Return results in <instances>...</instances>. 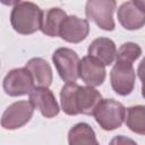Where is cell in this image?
<instances>
[{
	"label": "cell",
	"instance_id": "6da1fadb",
	"mask_svg": "<svg viewBox=\"0 0 145 145\" xmlns=\"http://www.w3.org/2000/svg\"><path fill=\"white\" fill-rule=\"evenodd\" d=\"M101 100V93L89 85L80 86L76 83H66L60 91L61 109L68 116H93Z\"/></svg>",
	"mask_w": 145,
	"mask_h": 145
},
{
	"label": "cell",
	"instance_id": "7a4b0ae2",
	"mask_svg": "<svg viewBox=\"0 0 145 145\" xmlns=\"http://www.w3.org/2000/svg\"><path fill=\"white\" fill-rule=\"evenodd\" d=\"M42 9L34 2L22 1L14 6L10 14V24L15 32L22 35H29L41 29L43 19Z\"/></svg>",
	"mask_w": 145,
	"mask_h": 145
},
{
	"label": "cell",
	"instance_id": "3957f363",
	"mask_svg": "<svg viewBox=\"0 0 145 145\" xmlns=\"http://www.w3.org/2000/svg\"><path fill=\"white\" fill-rule=\"evenodd\" d=\"M93 116L103 130L110 131L121 127L126 118V108L113 99H102Z\"/></svg>",
	"mask_w": 145,
	"mask_h": 145
},
{
	"label": "cell",
	"instance_id": "277c9868",
	"mask_svg": "<svg viewBox=\"0 0 145 145\" xmlns=\"http://www.w3.org/2000/svg\"><path fill=\"white\" fill-rule=\"evenodd\" d=\"M116 8V0H87L85 6V15L88 20L95 23L101 29L111 32L116 27L113 19Z\"/></svg>",
	"mask_w": 145,
	"mask_h": 145
},
{
	"label": "cell",
	"instance_id": "5b68a950",
	"mask_svg": "<svg viewBox=\"0 0 145 145\" xmlns=\"http://www.w3.org/2000/svg\"><path fill=\"white\" fill-rule=\"evenodd\" d=\"M52 61L60 76L66 83H76L78 76L79 57L69 48H59L52 54Z\"/></svg>",
	"mask_w": 145,
	"mask_h": 145
},
{
	"label": "cell",
	"instance_id": "8992f818",
	"mask_svg": "<svg viewBox=\"0 0 145 145\" xmlns=\"http://www.w3.org/2000/svg\"><path fill=\"white\" fill-rule=\"evenodd\" d=\"M34 86L33 77L26 67L9 70L2 83L5 93L14 97L29 94L35 88Z\"/></svg>",
	"mask_w": 145,
	"mask_h": 145
},
{
	"label": "cell",
	"instance_id": "52a82bcc",
	"mask_svg": "<svg viewBox=\"0 0 145 145\" xmlns=\"http://www.w3.org/2000/svg\"><path fill=\"white\" fill-rule=\"evenodd\" d=\"M34 105L31 101H17L7 106L1 117V127L7 130H15L25 126L33 117Z\"/></svg>",
	"mask_w": 145,
	"mask_h": 145
},
{
	"label": "cell",
	"instance_id": "ba28073f",
	"mask_svg": "<svg viewBox=\"0 0 145 145\" xmlns=\"http://www.w3.org/2000/svg\"><path fill=\"white\" fill-rule=\"evenodd\" d=\"M136 72L133 63L116 60L110 72V82L112 89L120 96L129 95L135 87Z\"/></svg>",
	"mask_w": 145,
	"mask_h": 145
},
{
	"label": "cell",
	"instance_id": "9c48e42d",
	"mask_svg": "<svg viewBox=\"0 0 145 145\" xmlns=\"http://www.w3.org/2000/svg\"><path fill=\"white\" fill-rule=\"evenodd\" d=\"M78 76L86 85L97 87L102 85L105 79V65L91 56H85L79 61Z\"/></svg>",
	"mask_w": 145,
	"mask_h": 145
},
{
	"label": "cell",
	"instance_id": "30bf717a",
	"mask_svg": "<svg viewBox=\"0 0 145 145\" xmlns=\"http://www.w3.org/2000/svg\"><path fill=\"white\" fill-rule=\"evenodd\" d=\"M89 33V24L87 19L79 18L75 15L67 16L60 27L59 36L68 43H79L84 41Z\"/></svg>",
	"mask_w": 145,
	"mask_h": 145
},
{
	"label": "cell",
	"instance_id": "8fae6325",
	"mask_svg": "<svg viewBox=\"0 0 145 145\" xmlns=\"http://www.w3.org/2000/svg\"><path fill=\"white\" fill-rule=\"evenodd\" d=\"M29 101L37 109L41 114L48 119L54 118L59 114L60 108L54 94L48 87H35L29 93Z\"/></svg>",
	"mask_w": 145,
	"mask_h": 145
},
{
	"label": "cell",
	"instance_id": "7c38bea8",
	"mask_svg": "<svg viewBox=\"0 0 145 145\" xmlns=\"http://www.w3.org/2000/svg\"><path fill=\"white\" fill-rule=\"evenodd\" d=\"M120 25L128 31L140 29L145 26V11L140 9L133 0L123 2L117 12Z\"/></svg>",
	"mask_w": 145,
	"mask_h": 145
},
{
	"label": "cell",
	"instance_id": "4fadbf2b",
	"mask_svg": "<svg viewBox=\"0 0 145 145\" xmlns=\"http://www.w3.org/2000/svg\"><path fill=\"white\" fill-rule=\"evenodd\" d=\"M87 53L88 56L100 60L103 65L110 66L116 59L117 46L109 37H97L89 44Z\"/></svg>",
	"mask_w": 145,
	"mask_h": 145
},
{
	"label": "cell",
	"instance_id": "5bb4252c",
	"mask_svg": "<svg viewBox=\"0 0 145 145\" xmlns=\"http://www.w3.org/2000/svg\"><path fill=\"white\" fill-rule=\"evenodd\" d=\"M25 67L31 72L36 87H49L52 84L53 74L51 66L43 58H32Z\"/></svg>",
	"mask_w": 145,
	"mask_h": 145
},
{
	"label": "cell",
	"instance_id": "9a60e30c",
	"mask_svg": "<svg viewBox=\"0 0 145 145\" xmlns=\"http://www.w3.org/2000/svg\"><path fill=\"white\" fill-rule=\"evenodd\" d=\"M66 17H67V14L61 8H58V7H53L44 11L42 25H41L42 33L51 37L59 36L60 27Z\"/></svg>",
	"mask_w": 145,
	"mask_h": 145
},
{
	"label": "cell",
	"instance_id": "2e32d148",
	"mask_svg": "<svg viewBox=\"0 0 145 145\" xmlns=\"http://www.w3.org/2000/svg\"><path fill=\"white\" fill-rule=\"evenodd\" d=\"M68 143L70 145H80V144L97 145L99 144L93 128L86 122H78L69 129Z\"/></svg>",
	"mask_w": 145,
	"mask_h": 145
},
{
	"label": "cell",
	"instance_id": "e0dca14e",
	"mask_svg": "<svg viewBox=\"0 0 145 145\" xmlns=\"http://www.w3.org/2000/svg\"><path fill=\"white\" fill-rule=\"evenodd\" d=\"M126 126L138 135H145V105H133L126 110Z\"/></svg>",
	"mask_w": 145,
	"mask_h": 145
},
{
	"label": "cell",
	"instance_id": "ac0fdd59",
	"mask_svg": "<svg viewBox=\"0 0 145 145\" xmlns=\"http://www.w3.org/2000/svg\"><path fill=\"white\" fill-rule=\"evenodd\" d=\"M142 54V49L137 43L134 42H126L120 45L117 50L116 60L123 61L128 63H134Z\"/></svg>",
	"mask_w": 145,
	"mask_h": 145
},
{
	"label": "cell",
	"instance_id": "d6986e66",
	"mask_svg": "<svg viewBox=\"0 0 145 145\" xmlns=\"http://www.w3.org/2000/svg\"><path fill=\"white\" fill-rule=\"evenodd\" d=\"M137 75L142 82V95L145 99V57L142 59L137 68Z\"/></svg>",
	"mask_w": 145,
	"mask_h": 145
},
{
	"label": "cell",
	"instance_id": "ffe728a7",
	"mask_svg": "<svg viewBox=\"0 0 145 145\" xmlns=\"http://www.w3.org/2000/svg\"><path fill=\"white\" fill-rule=\"evenodd\" d=\"M0 1L5 6H16L20 2V0H0Z\"/></svg>",
	"mask_w": 145,
	"mask_h": 145
},
{
	"label": "cell",
	"instance_id": "44dd1931",
	"mask_svg": "<svg viewBox=\"0 0 145 145\" xmlns=\"http://www.w3.org/2000/svg\"><path fill=\"white\" fill-rule=\"evenodd\" d=\"M140 9H143L144 11H145V0H133Z\"/></svg>",
	"mask_w": 145,
	"mask_h": 145
}]
</instances>
